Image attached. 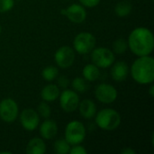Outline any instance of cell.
Instances as JSON below:
<instances>
[{"label": "cell", "mask_w": 154, "mask_h": 154, "mask_svg": "<svg viewBox=\"0 0 154 154\" xmlns=\"http://www.w3.org/2000/svg\"><path fill=\"white\" fill-rule=\"evenodd\" d=\"M128 47L136 56L150 55L154 48L153 33L145 27H138L131 32L128 37Z\"/></svg>", "instance_id": "6da1fadb"}, {"label": "cell", "mask_w": 154, "mask_h": 154, "mask_svg": "<svg viewBox=\"0 0 154 154\" xmlns=\"http://www.w3.org/2000/svg\"><path fill=\"white\" fill-rule=\"evenodd\" d=\"M133 79L141 85L152 84L154 80V59L150 55L136 59L131 67Z\"/></svg>", "instance_id": "7a4b0ae2"}, {"label": "cell", "mask_w": 154, "mask_h": 154, "mask_svg": "<svg viewBox=\"0 0 154 154\" xmlns=\"http://www.w3.org/2000/svg\"><path fill=\"white\" fill-rule=\"evenodd\" d=\"M97 125L106 131H113L118 128L121 124V116L119 113L112 108H105L96 114Z\"/></svg>", "instance_id": "3957f363"}, {"label": "cell", "mask_w": 154, "mask_h": 154, "mask_svg": "<svg viewBox=\"0 0 154 154\" xmlns=\"http://www.w3.org/2000/svg\"><path fill=\"white\" fill-rule=\"evenodd\" d=\"M86 137V128L79 121L69 122L65 128V140L69 145L81 143Z\"/></svg>", "instance_id": "277c9868"}, {"label": "cell", "mask_w": 154, "mask_h": 154, "mask_svg": "<svg viewBox=\"0 0 154 154\" xmlns=\"http://www.w3.org/2000/svg\"><path fill=\"white\" fill-rule=\"evenodd\" d=\"M96 37L92 33L83 32L75 37L73 41V47L78 53L85 55L92 51L96 46Z\"/></svg>", "instance_id": "5b68a950"}, {"label": "cell", "mask_w": 154, "mask_h": 154, "mask_svg": "<svg viewBox=\"0 0 154 154\" xmlns=\"http://www.w3.org/2000/svg\"><path fill=\"white\" fill-rule=\"evenodd\" d=\"M115 59L116 58L114 52L108 48H94L91 51V60L93 64L98 68L106 69L110 67L114 63Z\"/></svg>", "instance_id": "8992f818"}, {"label": "cell", "mask_w": 154, "mask_h": 154, "mask_svg": "<svg viewBox=\"0 0 154 154\" xmlns=\"http://www.w3.org/2000/svg\"><path fill=\"white\" fill-rule=\"evenodd\" d=\"M18 106L14 99L5 98L0 102V118L4 122H14L18 116Z\"/></svg>", "instance_id": "52a82bcc"}, {"label": "cell", "mask_w": 154, "mask_h": 154, "mask_svg": "<svg viewBox=\"0 0 154 154\" xmlns=\"http://www.w3.org/2000/svg\"><path fill=\"white\" fill-rule=\"evenodd\" d=\"M60 106L61 109L66 113H72L74 112L79 104V95L70 89L63 90L61 94H60Z\"/></svg>", "instance_id": "ba28073f"}, {"label": "cell", "mask_w": 154, "mask_h": 154, "mask_svg": "<svg viewBox=\"0 0 154 154\" xmlns=\"http://www.w3.org/2000/svg\"><path fill=\"white\" fill-rule=\"evenodd\" d=\"M95 97L101 103L111 104L115 102L117 97V90L110 84L101 83L96 87Z\"/></svg>", "instance_id": "9c48e42d"}, {"label": "cell", "mask_w": 154, "mask_h": 154, "mask_svg": "<svg viewBox=\"0 0 154 154\" xmlns=\"http://www.w3.org/2000/svg\"><path fill=\"white\" fill-rule=\"evenodd\" d=\"M54 59L60 69H68L75 61V51L69 46H62L56 51Z\"/></svg>", "instance_id": "30bf717a"}, {"label": "cell", "mask_w": 154, "mask_h": 154, "mask_svg": "<svg viewBox=\"0 0 154 154\" xmlns=\"http://www.w3.org/2000/svg\"><path fill=\"white\" fill-rule=\"evenodd\" d=\"M20 122L23 128L27 131H33L39 125V115L35 110L32 108H26L23 110L20 115Z\"/></svg>", "instance_id": "8fae6325"}, {"label": "cell", "mask_w": 154, "mask_h": 154, "mask_svg": "<svg viewBox=\"0 0 154 154\" xmlns=\"http://www.w3.org/2000/svg\"><path fill=\"white\" fill-rule=\"evenodd\" d=\"M66 16L75 23H81L87 18V12L82 5L73 4L66 9Z\"/></svg>", "instance_id": "7c38bea8"}, {"label": "cell", "mask_w": 154, "mask_h": 154, "mask_svg": "<svg viewBox=\"0 0 154 154\" xmlns=\"http://www.w3.org/2000/svg\"><path fill=\"white\" fill-rule=\"evenodd\" d=\"M129 74V67L125 61H117L111 69V76L114 80L122 82L125 80Z\"/></svg>", "instance_id": "4fadbf2b"}, {"label": "cell", "mask_w": 154, "mask_h": 154, "mask_svg": "<svg viewBox=\"0 0 154 154\" xmlns=\"http://www.w3.org/2000/svg\"><path fill=\"white\" fill-rule=\"evenodd\" d=\"M58 133V125L51 119H45L40 126V134L45 140H51L56 136Z\"/></svg>", "instance_id": "5bb4252c"}, {"label": "cell", "mask_w": 154, "mask_h": 154, "mask_svg": "<svg viewBox=\"0 0 154 154\" xmlns=\"http://www.w3.org/2000/svg\"><path fill=\"white\" fill-rule=\"evenodd\" d=\"M79 111L80 116L85 119H92L97 114L96 104L90 99H84L79 104Z\"/></svg>", "instance_id": "9a60e30c"}, {"label": "cell", "mask_w": 154, "mask_h": 154, "mask_svg": "<svg viewBox=\"0 0 154 154\" xmlns=\"http://www.w3.org/2000/svg\"><path fill=\"white\" fill-rule=\"evenodd\" d=\"M60 94V88L55 84H48L41 91V97L45 102H51L56 100Z\"/></svg>", "instance_id": "2e32d148"}, {"label": "cell", "mask_w": 154, "mask_h": 154, "mask_svg": "<svg viewBox=\"0 0 154 154\" xmlns=\"http://www.w3.org/2000/svg\"><path fill=\"white\" fill-rule=\"evenodd\" d=\"M46 152V144L41 138L35 137L29 141L26 146V152L28 154H44Z\"/></svg>", "instance_id": "e0dca14e"}, {"label": "cell", "mask_w": 154, "mask_h": 154, "mask_svg": "<svg viewBox=\"0 0 154 154\" xmlns=\"http://www.w3.org/2000/svg\"><path fill=\"white\" fill-rule=\"evenodd\" d=\"M82 75L86 80H88L89 82L95 81L99 78V75H100L99 68L93 63L92 64H87L83 68Z\"/></svg>", "instance_id": "ac0fdd59"}, {"label": "cell", "mask_w": 154, "mask_h": 154, "mask_svg": "<svg viewBox=\"0 0 154 154\" xmlns=\"http://www.w3.org/2000/svg\"><path fill=\"white\" fill-rule=\"evenodd\" d=\"M133 5L128 1H122L119 2L115 7V13L119 17H125L129 15L132 12Z\"/></svg>", "instance_id": "d6986e66"}, {"label": "cell", "mask_w": 154, "mask_h": 154, "mask_svg": "<svg viewBox=\"0 0 154 154\" xmlns=\"http://www.w3.org/2000/svg\"><path fill=\"white\" fill-rule=\"evenodd\" d=\"M88 81L86 80L84 78H75L72 82L71 86L75 91L84 93L88 89Z\"/></svg>", "instance_id": "ffe728a7"}, {"label": "cell", "mask_w": 154, "mask_h": 154, "mask_svg": "<svg viewBox=\"0 0 154 154\" xmlns=\"http://www.w3.org/2000/svg\"><path fill=\"white\" fill-rule=\"evenodd\" d=\"M59 75V69L54 66H48L43 69L42 72V76L44 80L46 81H52L54 80Z\"/></svg>", "instance_id": "44dd1931"}, {"label": "cell", "mask_w": 154, "mask_h": 154, "mask_svg": "<svg viewBox=\"0 0 154 154\" xmlns=\"http://www.w3.org/2000/svg\"><path fill=\"white\" fill-rule=\"evenodd\" d=\"M54 152L57 154L69 153L70 146L65 139H59L54 143Z\"/></svg>", "instance_id": "7402d4cb"}, {"label": "cell", "mask_w": 154, "mask_h": 154, "mask_svg": "<svg viewBox=\"0 0 154 154\" xmlns=\"http://www.w3.org/2000/svg\"><path fill=\"white\" fill-rule=\"evenodd\" d=\"M128 48V43L124 38H118L116 39L113 43V50L114 52L116 54H123L125 52V51Z\"/></svg>", "instance_id": "603a6c76"}, {"label": "cell", "mask_w": 154, "mask_h": 154, "mask_svg": "<svg viewBox=\"0 0 154 154\" xmlns=\"http://www.w3.org/2000/svg\"><path fill=\"white\" fill-rule=\"evenodd\" d=\"M37 113L38 115H40L42 118L44 119H48L51 116V110L50 106L44 101V102H41L38 106H37Z\"/></svg>", "instance_id": "cb8c5ba5"}, {"label": "cell", "mask_w": 154, "mask_h": 154, "mask_svg": "<svg viewBox=\"0 0 154 154\" xmlns=\"http://www.w3.org/2000/svg\"><path fill=\"white\" fill-rule=\"evenodd\" d=\"M14 5V0H0V14L10 11Z\"/></svg>", "instance_id": "d4e9b609"}, {"label": "cell", "mask_w": 154, "mask_h": 154, "mask_svg": "<svg viewBox=\"0 0 154 154\" xmlns=\"http://www.w3.org/2000/svg\"><path fill=\"white\" fill-rule=\"evenodd\" d=\"M69 153L70 154H87V150L83 147L80 146L79 144L73 145V147L71 149H69Z\"/></svg>", "instance_id": "484cf974"}, {"label": "cell", "mask_w": 154, "mask_h": 154, "mask_svg": "<svg viewBox=\"0 0 154 154\" xmlns=\"http://www.w3.org/2000/svg\"><path fill=\"white\" fill-rule=\"evenodd\" d=\"M79 1L83 6L86 7H95L100 2V0H79Z\"/></svg>", "instance_id": "4316f807"}, {"label": "cell", "mask_w": 154, "mask_h": 154, "mask_svg": "<svg viewBox=\"0 0 154 154\" xmlns=\"http://www.w3.org/2000/svg\"><path fill=\"white\" fill-rule=\"evenodd\" d=\"M69 84V80L67 77L65 76H60L59 79H58V87L61 88H67Z\"/></svg>", "instance_id": "83f0119b"}, {"label": "cell", "mask_w": 154, "mask_h": 154, "mask_svg": "<svg viewBox=\"0 0 154 154\" xmlns=\"http://www.w3.org/2000/svg\"><path fill=\"white\" fill-rule=\"evenodd\" d=\"M121 153L122 154H135L136 152L131 148H125L121 151Z\"/></svg>", "instance_id": "f1b7e54d"}, {"label": "cell", "mask_w": 154, "mask_h": 154, "mask_svg": "<svg viewBox=\"0 0 154 154\" xmlns=\"http://www.w3.org/2000/svg\"><path fill=\"white\" fill-rule=\"evenodd\" d=\"M149 93H150V96L152 97H154V86L152 85H152H151V87H150V88H149Z\"/></svg>", "instance_id": "f546056e"}, {"label": "cell", "mask_w": 154, "mask_h": 154, "mask_svg": "<svg viewBox=\"0 0 154 154\" xmlns=\"http://www.w3.org/2000/svg\"><path fill=\"white\" fill-rule=\"evenodd\" d=\"M11 154V152H0V154Z\"/></svg>", "instance_id": "4dcf8cb0"}, {"label": "cell", "mask_w": 154, "mask_h": 154, "mask_svg": "<svg viewBox=\"0 0 154 154\" xmlns=\"http://www.w3.org/2000/svg\"><path fill=\"white\" fill-rule=\"evenodd\" d=\"M1 31H2V28H1V25H0V34H1Z\"/></svg>", "instance_id": "1f68e13d"}]
</instances>
